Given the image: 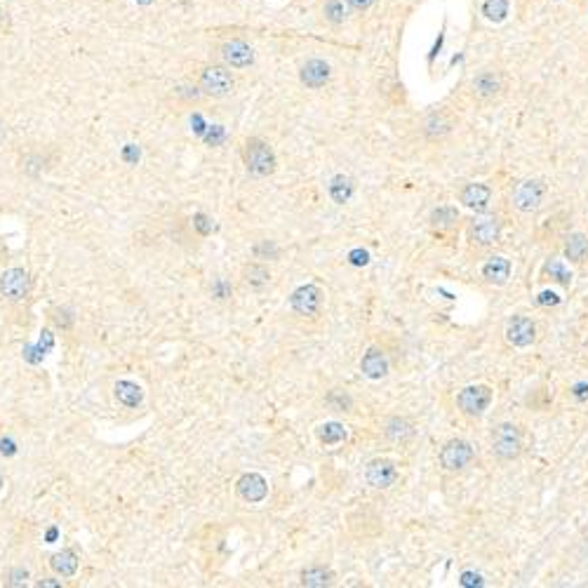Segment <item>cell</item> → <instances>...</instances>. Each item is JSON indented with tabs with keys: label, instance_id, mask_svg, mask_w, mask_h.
<instances>
[{
	"label": "cell",
	"instance_id": "25",
	"mask_svg": "<svg viewBox=\"0 0 588 588\" xmlns=\"http://www.w3.org/2000/svg\"><path fill=\"white\" fill-rule=\"evenodd\" d=\"M334 584V572L325 567V565H313L301 572V586L308 588H325Z\"/></svg>",
	"mask_w": 588,
	"mask_h": 588
},
{
	"label": "cell",
	"instance_id": "10",
	"mask_svg": "<svg viewBox=\"0 0 588 588\" xmlns=\"http://www.w3.org/2000/svg\"><path fill=\"white\" fill-rule=\"evenodd\" d=\"M322 304H325V294L313 283L301 285L290 297V308L299 318H318L322 311Z\"/></svg>",
	"mask_w": 588,
	"mask_h": 588
},
{
	"label": "cell",
	"instance_id": "4",
	"mask_svg": "<svg viewBox=\"0 0 588 588\" xmlns=\"http://www.w3.org/2000/svg\"><path fill=\"white\" fill-rule=\"evenodd\" d=\"M492 402H494V388L490 384H468L459 388L457 398H454V407L468 422H480L490 412Z\"/></svg>",
	"mask_w": 588,
	"mask_h": 588
},
{
	"label": "cell",
	"instance_id": "5",
	"mask_svg": "<svg viewBox=\"0 0 588 588\" xmlns=\"http://www.w3.org/2000/svg\"><path fill=\"white\" fill-rule=\"evenodd\" d=\"M546 198H548V181L543 176H529V179H523L513 188L511 205L520 215H532V212H539L543 208Z\"/></svg>",
	"mask_w": 588,
	"mask_h": 588
},
{
	"label": "cell",
	"instance_id": "11",
	"mask_svg": "<svg viewBox=\"0 0 588 588\" xmlns=\"http://www.w3.org/2000/svg\"><path fill=\"white\" fill-rule=\"evenodd\" d=\"M398 480V464L388 457H377L365 466V482L372 490H388Z\"/></svg>",
	"mask_w": 588,
	"mask_h": 588
},
{
	"label": "cell",
	"instance_id": "13",
	"mask_svg": "<svg viewBox=\"0 0 588 588\" xmlns=\"http://www.w3.org/2000/svg\"><path fill=\"white\" fill-rule=\"evenodd\" d=\"M492 196H494V191H492L490 183H485V181H468L457 193L459 203L473 212H487Z\"/></svg>",
	"mask_w": 588,
	"mask_h": 588
},
{
	"label": "cell",
	"instance_id": "30",
	"mask_svg": "<svg viewBox=\"0 0 588 588\" xmlns=\"http://www.w3.org/2000/svg\"><path fill=\"white\" fill-rule=\"evenodd\" d=\"M325 17L332 21V24H344V19H346V10H344L341 0H327L325 3Z\"/></svg>",
	"mask_w": 588,
	"mask_h": 588
},
{
	"label": "cell",
	"instance_id": "12",
	"mask_svg": "<svg viewBox=\"0 0 588 588\" xmlns=\"http://www.w3.org/2000/svg\"><path fill=\"white\" fill-rule=\"evenodd\" d=\"M28 290H31V278L24 268L14 266L0 276V294L7 301H24L28 297Z\"/></svg>",
	"mask_w": 588,
	"mask_h": 588
},
{
	"label": "cell",
	"instance_id": "22",
	"mask_svg": "<svg viewBox=\"0 0 588 588\" xmlns=\"http://www.w3.org/2000/svg\"><path fill=\"white\" fill-rule=\"evenodd\" d=\"M327 196L332 198L337 205L351 203V198L356 196V179L351 174H334L327 183Z\"/></svg>",
	"mask_w": 588,
	"mask_h": 588
},
{
	"label": "cell",
	"instance_id": "38",
	"mask_svg": "<svg viewBox=\"0 0 588 588\" xmlns=\"http://www.w3.org/2000/svg\"><path fill=\"white\" fill-rule=\"evenodd\" d=\"M208 222H210V219L205 217V215H198L193 224L198 226V229H200V233H208V231H210V226H212V224H208Z\"/></svg>",
	"mask_w": 588,
	"mask_h": 588
},
{
	"label": "cell",
	"instance_id": "41",
	"mask_svg": "<svg viewBox=\"0 0 588 588\" xmlns=\"http://www.w3.org/2000/svg\"><path fill=\"white\" fill-rule=\"evenodd\" d=\"M139 3H144V5H146V3H151V0H139Z\"/></svg>",
	"mask_w": 588,
	"mask_h": 588
},
{
	"label": "cell",
	"instance_id": "8",
	"mask_svg": "<svg viewBox=\"0 0 588 588\" xmlns=\"http://www.w3.org/2000/svg\"><path fill=\"white\" fill-rule=\"evenodd\" d=\"M242 160H245L247 172H252L254 176H268L276 172V153L273 149L264 142V139H247L245 149H242Z\"/></svg>",
	"mask_w": 588,
	"mask_h": 588
},
{
	"label": "cell",
	"instance_id": "35",
	"mask_svg": "<svg viewBox=\"0 0 588 588\" xmlns=\"http://www.w3.org/2000/svg\"><path fill=\"white\" fill-rule=\"evenodd\" d=\"M461 586H485L480 575H473V572H464L461 575Z\"/></svg>",
	"mask_w": 588,
	"mask_h": 588
},
{
	"label": "cell",
	"instance_id": "15",
	"mask_svg": "<svg viewBox=\"0 0 588 588\" xmlns=\"http://www.w3.org/2000/svg\"><path fill=\"white\" fill-rule=\"evenodd\" d=\"M360 372L365 374L367 379L372 381H379V379H386L388 372H391V363H388V356L384 349L379 346H370L363 358H360Z\"/></svg>",
	"mask_w": 588,
	"mask_h": 588
},
{
	"label": "cell",
	"instance_id": "19",
	"mask_svg": "<svg viewBox=\"0 0 588 588\" xmlns=\"http://www.w3.org/2000/svg\"><path fill=\"white\" fill-rule=\"evenodd\" d=\"M562 256L572 266H584L588 261V235L584 231H572L565 235Z\"/></svg>",
	"mask_w": 588,
	"mask_h": 588
},
{
	"label": "cell",
	"instance_id": "20",
	"mask_svg": "<svg viewBox=\"0 0 588 588\" xmlns=\"http://www.w3.org/2000/svg\"><path fill=\"white\" fill-rule=\"evenodd\" d=\"M222 57L233 69H245V66L254 62V50L242 40H229L222 47Z\"/></svg>",
	"mask_w": 588,
	"mask_h": 588
},
{
	"label": "cell",
	"instance_id": "33",
	"mask_svg": "<svg viewBox=\"0 0 588 588\" xmlns=\"http://www.w3.org/2000/svg\"><path fill=\"white\" fill-rule=\"evenodd\" d=\"M570 393L575 395V400H577V402H584V400H588V381H577V384L570 388Z\"/></svg>",
	"mask_w": 588,
	"mask_h": 588
},
{
	"label": "cell",
	"instance_id": "37",
	"mask_svg": "<svg viewBox=\"0 0 588 588\" xmlns=\"http://www.w3.org/2000/svg\"><path fill=\"white\" fill-rule=\"evenodd\" d=\"M346 3H349L356 12H365V10H370L374 0H346Z\"/></svg>",
	"mask_w": 588,
	"mask_h": 588
},
{
	"label": "cell",
	"instance_id": "29",
	"mask_svg": "<svg viewBox=\"0 0 588 588\" xmlns=\"http://www.w3.org/2000/svg\"><path fill=\"white\" fill-rule=\"evenodd\" d=\"M315 436H318L322 445H339L349 438V431L344 429V424H339V422H327V424L318 426Z\"/></svg>",
	"mask_w": 588,
	"mask_h": 588
},
{
	"label": "cell",
	"instance_id": "28",
	"mask_svg": "<svg viewBox=\"0 0 588 588\" xmlns=\"http://www.w3.org/2000/svg\"><path fill=\"white\" fill-rule=\"evenodd\" d=\"M50 565H52V570L57 572L59 577H73L78 572V555L73 553L71 548H64V550H59V553L52 555V560H50Z\"/></svg>",
	"mask_w": 588,
	"mask_h": 588
},
{
	"label": "cell",
	"instance_id": "23",
	"mask_svg": "<svg viewBox=\"0 0 588 588\" xmlns=\"http://www.w3.org/2000/svg\"><path fill=\"white\" fill-rule=\"evenodd\" d=\"M329 80V64L322 62V59H311V62H306L301 66V83L306 87H313V90H318Z\"/></svg>",
	"mask_w": 588,
	"mask_h": 588
},
{
	"label": "cell",
	"instance_id": "31",
	"mask_svg": "<svg viewBox=\"0 0 588 588\" xmlns=\"http://www.w3.org/2000/svg\"><path fill=\"white\" fill-rule=\"evenodd\" d=\"M327 405L337 409V412H349L351 409V398H349V393H341V391H332L329 393V398H327Z\"/></svg>",
	"mask_w": 588,
	"mask_h": 588
},
{
	"label": "cell",
	"instance_id": "32",
	"mask_svg": "<svg viewBox=\"0 0 588 588\" xmlns=\"http://www.w3.org/2000/svg\"><path fill=\"white\" fill-rule=\"evenodd\" d=\"M26 579H28V572L26 570H12L10 572V579H7V586H26Z\"/></svg>",
	"mask_w": 588,
	"mask_h": 588
},
{
	"label": "cell",
	"instance_id": "1",
	"mask_svg": "<svg viewBox=\"0 0 588 588\" xmlns=\"http://www.w3.org/2000/svg\"><path fill=\"white\" fill-rule=\"evenodd\" d=\"M490 452L502 464L518 461L525 452V429L518 422H499L490 433Z\"/></svg>",
	"mask_w": 588,
	"mask_h": 588
},
{
	"label": "cell",
	"instance_id": "24",
	"mask_svg": "<svg viewBox=\"0 0 588 588\" xmlns=\"http://www.w3.org/2000/svg\"><path fill=\"white\" fill-rule=\"evenodd\" d=\"M113 393H115V400L125 407H139L142 405V400H144L142 386L135 384V381H128V379L118 381V384L113 386Z\"/></svg>",
	"mask_w": 588,
	"mask_h": 588
},
{
	"label": "cell",
	"instance_id": "27",
	"mask_svg": "<svg viewBox=\"0 0 588 588\" xmlns=\"http://www.w3.org/2000/svg\"><path fill=\"white\" fill-rule=\"evenodd\" d=\"M541 276L548 278V281L558 283V285H562V288H570L572 285V271L567 268V264H565L562 259H548L546 264H543Z\"/></svg>",
	"mask_w": 588,
	"mask_h": 588
},
{
	"label": "cell",
	"instance_id": "36",
	"mask_svg": "<svg viewBox=\"0 0 588 588\" xmlns=\"http://www.w3.org/2000/svg\"><path fill=\"white\" fill-rule=\"evenodd\" d=\"M351 261L358 264V266H365V264L370 261V254H367L365 249H353V252H351Z\"/></svg>",
	"mask_w": 588,
	"mask_h": 588
},
{
	"label": "cell",
	"instance_id": "39",
	"mask_svg": "<svg viewBox=\"0 0 588 588\" xmlns=\"http://www.w3.org/2000/svg\"><path fill=\"white\" fill-rule=\"evenodd\" d=\"M38 586H62L59 582H38Z\"/></svg>",
	"mask_w": 588,
	"mask_h": 588
},
{
	"label": "cell",
	"instance_id": "6",
	"mask_svg": "<svg viewBox=\"0 0 588 588\" xmlns=\"http://www.w3.org/2000/svg\"><path fill=\"white\" fill-rule=\"evenodd\" d=\"M475 461V447L468 443L466 438H450L445 440L443 447L438 452V466L445 473L459 475L473 466Z\"/></svg>",
	"mask_w": 588,
	"mask_h": 588
},
{
	"label": "cell",
	"instance_id": "7",
	"mask_svg": "<svg viewBox=\"0 0 588 588\" xmlns=\"http://www.w3.org/2000/svg\"><path fill=\"white\" fill-rule=\"evenodd\" d=\"M459 128V118L447 108H436L426 113L419 123V132L426 144H445Z\"/></svg>",
	"mask_w": 588,
	"mask_h": 588
},
{
	"label": "cell",
	"instance_id": "14",
	"mask_svg": "<svg viewBox=\"0 0 588 588\" xmlns=\"http://www.w3.org/2000/svg\"><path fill=\"white\" fill-rule=\"evenodd\" d=\"M200 87L210 97H226L233 90V76L224 66H208L200 73Z\"/></svg>",
	"mask_w": 588,
	"mask_h": 588
},
{
	"label": "cell",
	"instance_id": "40",
	"mask_svg": "<svg viewBox=\"0 0 588 588\" xmlns=\"http://www.w3.org/2000/svg\"><path fill=\"white\" fill-rule=\"evenodd\" d=\"M0 490H3V475H0Z\"/></svg>",
	"mask_w": 588,
	"mask_h": 588
},
{
	"label": "cell",
	"instance_id": "21",
	"mask_svg": "<svg viewBox=\"0 0 588 588\" xmlns=\"http://www.w3.org/2000/svg\"><path fill=\"white\" fill-rule=\"evenodd\" d=\"M414 433H417V426L407 417H388L384 424V436L391 443H407V440L414 438Z\"/></svg>",
	"mask_w": 588,
	"mask_h": 588
},
{
	"label": "cell",
	"instance_id": "9",
	"mask_svg": "<svg viewBox=\"0 0 588 588\" xmlns=\"http://www.w3.org/2000/svg\"><path fill=\"white\" fill-rule=\"evenodd\" d=\"M536 334H539V327H536V320L529 318L525 313H516L511 315L509 322L504 327V339L511 349H527L536 341Z\"/></svg>",
	"mask_w": 588,
	"mask_h": 588
},
{
	"label": "cell",
	"instance_id": "17",
	"mask_svg": "<svg viewBox=\"0 0 588 588\" xmlns=\"http://www.w3.org/2000/svg\"><path fill=\"white\" fill-rule=\"evenodd\" d=\"M511 273H513V264L506 256H490L480 266L482 283L492 285V288H504L511 281Z\"/></svg>",
	"mask_w": 588,
	"mask_h": 588
},
{
	"label": "cell",
	"instance_id": "18",
	"mask_svg": "<svg viewBox=\"0 0 588 588\" xmlns=\"http://www.w3.org/2000/svg\"><path fill=\"white\" fill-rule=\"evenodd\" d=\"M459 224H461V212L454 205H438L429 217V229L436 235H447L457 231Z\"/></svg>",
	"mask_w": 588,
	"mask_h": 588
},
{
	"label": "cell",
	"instance_id": "26",
	"mask_svg": "<svg viewBox=\"0 0 588 588\" xmlns=\"http://www.w3.org/2000/svg\"><path fill=\"white\" fill-rule=\"evenodd\" d=\"M271 281V271L264 264H249L242 268V283L249 290H264Z\"/></svg>",
	"mask_w": 588,
	"mask_h": 588
},
{
	"label": "cell",
	"instance_id": "3",
	"mask_svg": "<svg viewBox=\"0 0 588 588\" xmlns=\"http://www.w3.org/2000/svg\"><path fill=\"white\" fill-rule=\"evenodd\" d=\"M502 235H504V222L499 215L477 212V217H473L466 224V242L470 249H477V252L492 249L502 240Z\"/></svg>",
	"mask_w": 588,
	"mask_h": 588
},
{
	"label": "cell",
	"instance_id": "16",
	"mask_svg": "<svg viewBox=\"0 0 588 588\" xmlns=\"http://www.w3.org/2000/svg\"><path fill=\"white\" fill-rule=\"evenodd\" d=\"M235 492L242 502L247 504H261L268 497V482L266 477L259 473H245L235 485Z\"/></svg>",
	"mask_w": 588,
	"mask_h": 588
},
{
	"label": "cell",
	"instance_id": "2",
	"mask_svg": "<svg viewBox=\"0 0 588 588\" xmlns=\"http://www.w3.org/2000/svg\"><path fill=\"white\" fill-rule=\"evenodd\" d=\"M506 87H509L506 71H502L499 66H485L470 78L468 94L477 106H492L506 94Z\"/></svg>",
	"mask_w": 588,
	"mask_h": 588
},
{
	"label": "cell",
	"instance_id": "34",
	"mask_svg": "<svg viewBox=\"0 0 588 588\" xmlns=\"http://www.w3.org/2000/svg\"><path fill=\"white\" fill-rule=\"evenodd\" d=\"M536 304H539V306H546V304H550V306H558V304H560V297H558L555 292L546 290V292H541V294H539V299H536Z\"/></svg>",
	"mask_w": 588,
	"mask_h": 588
}]
</instances>
